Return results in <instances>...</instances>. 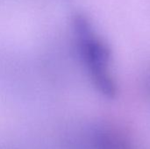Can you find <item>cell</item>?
Instances as JSON below:
<instances>
[{
    "instance_id": "1",
    "label": "cell",
    "mask_w": 150,
    "mask_h": 149,
    "mask_svg": "<svg viewBox=\"0 0 150 149\" xmlns=\"http://www.w3.org/2000/svg\"><path fill=\"white\" fill-rule=\"evenodd\" d=\"M74 38L79 58L92 85L103 96L112 97L116 89L108 47L82 18L75 19Z\"/></svg>"
}]
</instances>
